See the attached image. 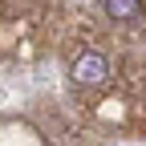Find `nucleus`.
<instances>
[{
  "label": "nucleus",
  "instance_id": "1",
  "mask_svg": "<svg viewBox=\"0 0 146 146\" xmlns=\"http://www.w3.org/2000/svg\"><path fill=\"white\" fill-rule=\"evenodd\" d=\"M69 73H73L77 85H102L110 77V61L102 57V53H77L73 65H69Z\"/></svg>",
  "mask_w": 146,
  "mask_h": 146
},
{
  "label": "nucleus",
  "instance_id": "2",
  "mask_svg": "<svg viewBox=\"0 0 146 146\" xmlns=\"http://www.w3.org/2000/svg\"><path fill=\"white\" fill-rule=\"evenodd\" d=\"M102 4L114 21H138L142 16V0H102Z\"/></svg>",
  "mask_w": 146,
  "mask_h": 146
}]
</instances>
